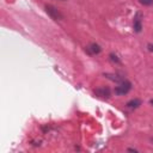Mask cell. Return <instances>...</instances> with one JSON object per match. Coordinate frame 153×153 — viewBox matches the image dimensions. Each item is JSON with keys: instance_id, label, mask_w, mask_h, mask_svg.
Masks as SVG:
<instances>
[{"instance_id": "8992f818", "label": "cell", "mask_w": 153, "mask_h": 153, "mask_svg": "<svg viewBox=\"0 0 153 153\" xmlns=\"http://www.w3.org/2000/svg\"><path fill=\"white\" fill-rule=\"evenodd\" d=\"M86 50L88 51V54H98V53H100V47L98 45V44H96V43H92V44H90L87 48H86Z\"/></svg>"}, {"instance_id": "30bf717a", "label": "cell", "mask_w": 153, "mask_h": 153, "mask_svg": "<svg viewBox=\"0 0 153 153\" xmlns=\"http://www.w3.org/2000/svg\"><path fill=\"white\" fill-rule=\"evenodd\" d=\"M147 47H148V50H149V51H153V44H152V43H149Z\"/></svg>"}, {"instance_id": "52a82bcc", "label": "cell", "mask_w": 153, "mask_h": 153, "mask_svg": "<svg viewBox=\"0 0 153 153\" xmlns=\"http://www.w3.org/2000/svg\"><path fill=\"white\" fill-rule=\"evenodd\" d=\"M104 76H106L108 79H110V80H112V81H115V82H118V84L124 80L123 78H121V76H118V75H116V74H110V73L104 74Z\"/></svg>"}, {"instance_id": "3957f363", "label": "cell", "mask_w": 153, "mask_h": 153, "mask_svg": "<svg viewBox=\"0 0 153 153\" xmlns=\"http://www.w3.org/2000/svg\"><path fill=\"white\" fill-rule=\"evenodd\" d=\"M94 94L99 98H103V99H108L110 98L111 96V91L109 87H98L94 90Z\"/></svg>"}, {"instance_id": "277c9868", "label": "cell", "mask_w": 153, "mask_h": 153, "mask_svg": "<svg viewBox=\"0 0 153 153\" xmlns=\"http://www.w3.org/2000/svg\"><path fill=\"white\" fill-rule=\"evenodd\" d=\"M141 18H142V14L140 12H137L134 17V22H133V27L136 32H140L141 29H142V23H141Z\"/></svg>"}, {"instance_id": "6da1fadb", "label": "cell", "mask_w": 153, "mask_h": 153, "mask_svg": "<svg viewBox=\"0 0 153 153\" xmlns=\"http://www.w3.org/2000/svg\"><path fill=\"white\" fill-rule=\"evenodd\" d=\"M45 12L50 16V18H53L54 20H62L63 19V14L60 12V10H57L55 6L53 5H45Z\"/></svg>"}, {"instance_id": "7c38bea8", "label": "cell", "mask_w": 153, "mask_h": 153, "mask_svg": "<svg viewBox=\"0 0 153 153\" xmlns=\"http://www.w3.org/2000/svg\"><path fill=\"white\" fill-rule=\"evenodd\" d=\"M149 103H151V104L153 105V99H151V100H149Z\"/></svg>"}, {"instance_id": "ba28073f", "label": "cell", "mask_w": 153, "mask_h": 153, "mask_svg": "<svg viewBox=\"0 0 153 153\" xmlns=\"http://www.w3.org/2000/svg\"><path fill=\"white\" fill-rule=\"evenodd\" d=\"M139 2L143 6H151L153 5V0H139Z\"/></svg>"}, {"instance_id": "7a4b0ae2", "label": "cell", "mask_w": 153, "mask_h": 153, "mask_svg": "<svg viewBox=\"0 0 153 153\" xmlns=\"http://www.w3.org/2000/svg\"><path fill=\"white\" fill-rule=\"evenodd\" d=\"M131 88V84L130 81L128 80H123L118 84V86L115 87V93L118 94V96H122V94H127Z\"/></svg>"}, {"instance_id": "5b68a950", "label": "cell", "mask_w": 153, "mask_h": 153, "mask_svg": "<svg viewBox=\"0 0 153 153\" xmlns=\"http://www.w3.org/2000/svg\"><path fill=\"white\" fill-rule=\"evenodd\" d=\"M141 99H139V98H134V99H130L129 102H127V104H126V106L127 108H129V109H136V108H139L140 105H141Z\"/></svg>"}, {"instance_id": "9c48e42d", "label": "cell", "mask_w": 153, "mask_h": 153, "mask_svg": "<svg viewBox=\"0 0 153 153\" xmlns=\"http://www.w3.org/2000/svg\"><path fill=\"white\" fill-rule=\"evenodd\" d=\"M109 56H110V60H111L112 62H116V63H120V59H118V57H117V56H116L115 54H112V53H111V54H110Z\"/></svg>"}, {"instance_id": "4fadbf2b", "label": "cell", "mask_w": 153, "mask_h": 153, "mask_svg": "<svg viewBox=\"0 0 153 153\" xmlns=\"http://www.w3.org/2000/svg\"><path fill=\"white\" fill-rule=\"evenodd\" d=\"M61 1H65V0H61Z\"/></svg>"}, {"instance_id": "8fae6325", "label": "cell", "mask_w": 153, "mask_h": 153, "mask_svg": "<svg viewBox=\"0 0 153 153\" xmlns=\"http://www.w3.org/2000/svg\"><path fill=\"white\" fill-rule=\"evenodd\" d=\"M128 151L129 152H137V149H135V148H128Z\"/></svg>"}]
</instances>
